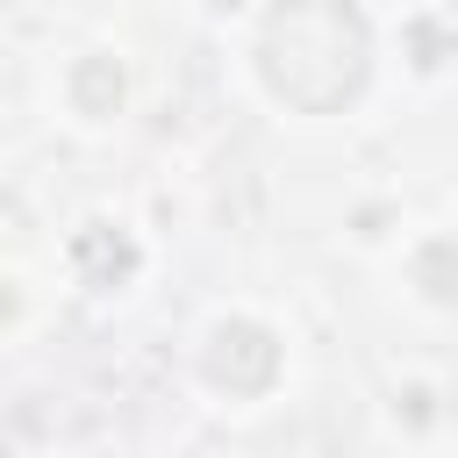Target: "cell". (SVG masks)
<instances>
[{"label": "cell", "instance_id": "cell-2", "mask_svg": "<svg viewBox=\"0 0 458 458\" xmlns=\"http://www.w3.org/2000/svg\"><path fill=\"white\" fill-rule=\"evenodd\" d=\"M200 372H208L215 394L258 401V394H272V379H279V336H272L258 315H222V322L208 329V344H200Z\"/></svg>", "mask_w": 458, "mask_h": 458}, {"label": "cell", "instance_id": "cell-1", "mask_svg": "<svg viewBox=\"0 0 458 458\" xmlns=\"http://www.w3.org/2000/svg\"><path fill=\"white\" fill-rule=\"evenodd\" d=\"M372 72V29L344 0H301L272 7L258 21V79L293 114H336L358 100Z\"/></svg>", "mask_w": 458, "mask_h": 458}, {"label": "cell", "instance_id": "cell-5", "mask_svg": "<svg viewBox=\"0 0 458 458\" xmlns=\"http://www.w3.org/2000/svg\"><path fill=\"white\" fill-rule=\"evenodd\" d=\"M408 272H415V286H422L429 301H458V243H451V236H437V243H422Z\"/></svg>", "mask_w": 458, "mask_h": 458}, {"label": "cell", "instance_id": "cell-4", "mask_svg": "<svg viewBox=\"0 0 458 458\" xmlns=\"http://www.w3.org/2000/svg\"><path fill=\"white\" fill-rule=\"evenodd\" d=\"M122 93H129V79H122V64H114L107 50H93V57L72 64V107H79L86 122H107V114L122 107Z\"/></svg>", "mask_w": 458, "mask_h": 458}, {"label": "cell", "instance_id": "cell-3", "mask_svg": "<svg viewBox=\"0 0 458 458\" xmlns=\"http://www.w3.org/2000/svg\"><path fill=\"white\" fill-rule=\"evenodd\" d=\"M72 265H79L86 286H122V279L136 272V243H129L122 229H107V222H86V229L72 236Z\"/></svg>", "mask_w": 458, "mask_h": 458}]
</instances>
